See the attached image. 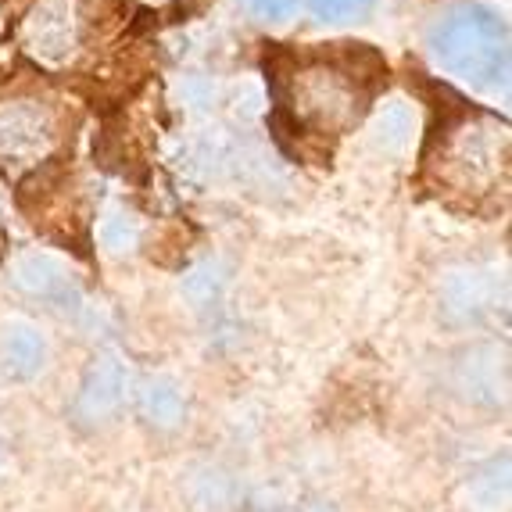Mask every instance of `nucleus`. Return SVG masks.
<instances>
[{"label":"nucleus","instance_id":"obj_1","mask_svg":"<svg viewBox=\"0 0 512 512\" xmlns=\"http://www.w3.org/2000/svg\"><path fill=\"white\" fill-rule=\"evenodd\" d=\"M265 69L276 101V129L308 144L351 133L387 83L384 58L366 43H316L298 54H276Z\"/></svg>","mask_w":512,"mask_h":512},{"label":"nucleus","instance_id":"obj_2","mask_svg":"<svg viewBox=\"0 0 512 512\" xmlns=\"http://www.w3.org/2000/svg\"><path fill=\"white\" fill-rule=\"evenodd\" d=\"M505 162H509L505 122L491 119L484 111H462L455 119L441 122L427 154L437 194L444 190L452 197H466L470 205L505 187V169H509Z\"/></svg>","mask_w":512,"mask_h":512},{"label":"nucleus","instance_id":"obj_3","mask_svg":"<svg viewBox=\"0 0 512 512\" xmlns=\"http://www.w3.org/2000/svg\"><path fill=\"white\" fill-rule=\"evenodd\" d=\"M427 47L448 76L484 94L509 90V26L498 11L477 0L444 8L427 29Z\"/></svg>","mask_w":512,"mask_h":512},{"label":"nucleus","instance_id":"obj_4","mask_svg":"<svg viewBox=\"0 0 512 512\" xmlns=\"http://www.w3.org/2000/svg\"><path fill=\"white\" fill-rule=\"evenodd\" d=\"M58 144V115L40 101H4L0 104V162L36 165Z\"/></svg>","mask_w":512,"mask_h":512},{"label":"nucleus","instance_id":"obj_5","mask_svg":"<svg viewBox=\"0 0 512 512\" xmlns=\"http://www.w3.org/2000/svg\"><path fill=\"white\" fill-rule=\"evenodd\" d=\"M22 40L43 61H61L79 43L76 0H40L22 26Z\"/></svg>","mask_w":512,"mask_h":512},{"label":"nucleus","instance_id":"obj_6","mask_svg":"<svg viewBox=\"0 0 512 512\" xmlns=\"http://www.w3.org/2000/svg\"><path fill=\"white\" fill-rule=\"evenodd\" d=\"M455 387L473 405H505L509 398V355L498 344H480L455 366Z\"/></svg>","mask_w":512,"mask_h":512},{"label":"nucleus","instance_id":"obj_7","mask_svg":"<svg viewBox=\"0 0 512 512\" xmlns=\"http://www.w3.org/2000/svg\"><path fill=\"white\" fill-rule=\"evenodd\" d=\"M122 398H126V369H122L119 359L108 355V359H97L94 366L86 369L72 412L83 423H104L122 405Z\"/></svg>","mask_w":512,"mask_h":512},{"label":"nucleus","instance_id":"obj_8","mask_svg":"<svg viewBox=\"0 0 512 512\" xmlns=\"http://www.w3.org/2000/svg\"><path fill=\"white\" fill-rule=\"evenodd\" d=\"M15 287L29 298L65 301L72 294V273L51 255H22L15 262Z\"/></svg>","mask_w":512,"mask_h":512},{"label":"nucleus","instance_id":"obj_9","mask_svg":"<svg viewBox=\"0 0 512 512\" xmlns=\"http://www.w3.org/2000/svg\"><path fill=\"white\" fill-rule=\"evenodd\" d=\"M498 298V283L491 280V273H452L444 283V308L452 312L455 319H477L484 312L495 308Z\"/></svg>","mask_w":512,"mask_h":512},{"label":"nucleus","instance_id":"obj_10","mask_svg":"<svg viewBox=\"0 0 512 512\" xmlns=\"http://www.w3.org/2000/svg\"><path fill=\"white\" fill-rule=\"evenodd\" d=\"M0 359H4V369L11 376H33L43 369V359H47V341H43V333L33 330L26 323H15L8 326L4 333V341H0Z\"/></svg>","mask_w":512,"mask_h":512},{"label":"nucleus","instance_id":"obj_11","mask_svg":"<svg viewBox=\"0 0 512 512\" xmlns=\"http://www.w3.org/2000/svg\"><path fill=\"white\" fill-rule=\"evenodd\" d=\"M137 409L147 427L154 430H176L183 423V391L172 380H147L137 394Z\"/></svg>","mask_w":512,"mask_h":512},{"label":"nucleus","instance_id":"obj_12","mask_svg":"<svg viewBox=\"0 0 512 512\" xmlns=\"http://www.w3.org/2000/svg\"><path fill=\"white\" fill-rule=\"evenodd\" d=\"M466 495L477 512H505L509 505V455L502 452L498 459L484 462L466 484Z\"/></svg>","mask_w":512,"mask_h":512},{"label":"nucleus","instance_id":"obj_13","mask_svg":"<svg viewBox=\"0 0 512 512\" xmlns=\"http://www.w3.org/2000/svg\"><path fill=\"white\" fill-rule=\"evenodd\" d=\"M183 491H187L190 505L197 512H226L233 505V495H237L230 473L215 470V466H197L187 477Z\"/></svg>","mask_w":512,"mask_h":512},{"label":"nucleus","instance_id":"obj_14","mask_svg":"<svg viewBox=\"0 0 512 512\" xmlns=\"http://www.w3.org/2000/svg\"><path fill=\"white\" fill-rule=\"evenodd\" d=\"M376 0H308V8L319 22H333V26H341V22H359L373 11Z\"/></svg>","mask_w":512,"mask_h":512},{"label":"nucleus","instance_id":"obj_15","mask_svg":"<svg viewBox=\"0 0 512 512\" xmlns=\"http://www.w3.org/2000/svg\"><path fill=\"white\" fill-rule=\"evenodd\" d=\"M222 287V276L215 273L212 265H201V269H194V273L183 280V294H187V301H194V305H208V301L219 294Z\"/></svg>","mask_w":512,"mask_h":512},{"label":"nucleus","instance_id":"obj_16","mask_svg":"<svg viewBox=\"0 0 512 512\" xmlns=\"http://www.w3.org/2000/svg\"><path fill=\"white\" fill-rule=\"evenodd\" d=\"M104 244H108L111 251H129L133 244H137V226L126 219H108L101 230Z\"/></svg>","mask_w":512,"mask_h":512},{"label":"nucleus","instance_id":"obj_17","mask_svg":"<svg viewBox=\"0 0 512 512\" xmlns=\"http://www.w3.org/2000/svg\"><path fill=\"white\" fill-rule=\"evenodd\" d=\"M294 4H298V0H244V8H248L251 15L269 18V22H276V18H287L294 11Z\"/></svg>","mask_w":512,"mask_h":512},{"label":"nucleus","instance_id":"obj_18","mask_svg":"<svg viewBox=\"0 0 512 512\" xmlns=\"http://www.w3.org/2000/svg\"><path fill=\"white\" fill-rule=\"evenodd\" d=\"M305 512H337V505H312V509H305Z\"/></svg>","mask_w":512,"mask_h":512},{"label":"nucleus","instance_id":"obj_19","mask_svg":"<svg viewBox=\"0 0 512 512\" xmlns=\"http://www.w3.org/2000/svg\"><path fill=\"white\" fill-rule=\"evenodd\" d=\"M151 4H165V0H151Z\"/></svg>","mask_w":512,"mask_h":512}]
</instances>
